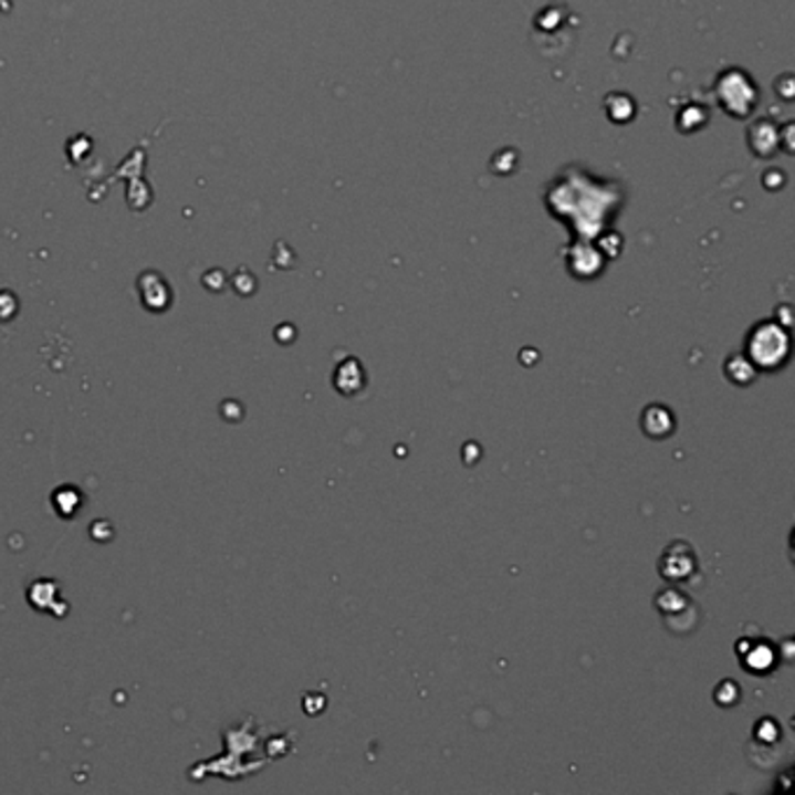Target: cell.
<instances>
[{"label":"cell","mask_w":795,"mask_h":795,"mask_svg":"<svg viewBox=\"0 0 795 795\" xmlns=\"http://www.w3.org/2000/svg\"><path fill=\"white\" fill-rule=\"evenodd\" d=\"M641 427H644V432H647L651 439H662V437L672 435L674 418H672V414L668 411V408L651 406L641 416Z\"/></svg>","instance_id":"2"},{"label":"cell","mask_w":795,"mask_h":795,"mask_svg":"<svg viewBox=\"0 0 795 795\" xmlns=\"http://www.w3.org/2000/svg\"><path fill=\"white\" fill-rule=\"evenodd\" d=\"M725 376L738 385H749L756 378V367L754 362L744 355H730L725 362Z\"/></svg>","instance_id":"3"},{"label":"cell","mask_w":795,"mask_h":795,"mask_svg":"<svg viewBox=\"0 0 795 795\" xmlns=\"http://www.w3.org/2000/svg\"><path fill=\"white\" fill-rule=\"evenodd\" d=\"M746 353L756 369H780L788 355V336L775 322H763L751 332Z\"/></svg>","instance_id":"1"}]
</instances>
